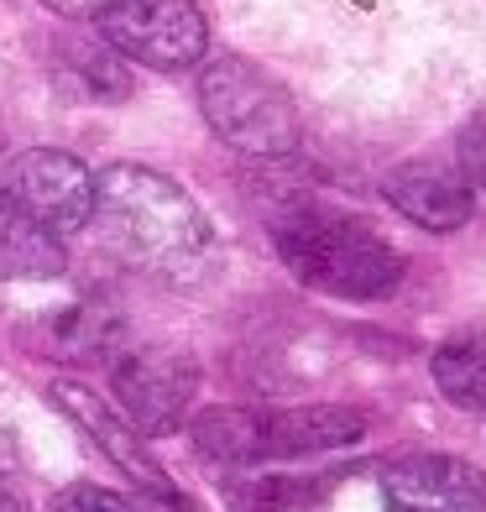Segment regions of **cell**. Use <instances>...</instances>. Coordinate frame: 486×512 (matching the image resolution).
Returning <instances> with one entry per match:
<instances>
[{"label":"cell","instance_id":"obj_1","mask_svg":"<svg viewBox=\"0 0 486 512\" xmlns=\"http://www.w3.org/2000/svg\"><path fill=\"white\" fill-rule=\"evenodd\" d=\"M89 225H100V241L126 267L162 283H199L215 262V230L204 209L168 173L142 162H115L95 178Z\"/></svg>","mask_w":486,"mask_h":512},{"label":"cell","instance_id":"obj_2","mask_svg":"<svg viewBox=\"0 0 486 512\" xmlns=\"http://www.w3.org/2000/svg\"><path fill=\"white\" fill-rule=\"evenodd\" d=\"M277 256L298 283L330 298H387L403 283V256L392 251L366 220L335 209H293L277 220Z\"/></svg>","mask_w":486,"mask_h":512},{"label":"cell","instance_id":"obj_3","mask_svg":"<svg viewBox=\"0 0 486 512\" xmlns=\"http://www.w3.org/2000/svg\"><path fill=\"white\" fill-rule=\"evenodd\" d=\"M199 110L225 147L246 157H288L298 147V105L267 68L251 58L225 53L204 63L199 74Z\"/></svg>","mask_w":486,"mask_h":512},{"label":"cell","instance_id":"obj_4","mask_svg":"<svg viewBox=\"0 0 486 512\" xmlns=\"http://www.w3.org/2000/svg\"><path fill=\"white\" fill-rule=\"evenodd\" d=\"M95 21L110 53L157 74H183L210 48V27L194 0H115Z\"/></svg>","mask_w":486,"mask_h":512},{"label":"cell","instance_id":"obj_5","mask_svg":"<svg viewBox=\"0 0 486 512\" xmlns=\"http://www.w3.org/2000/svg\"><path fill=\"white\" fill-rule=\"evenodd\" d=\"M0 189L16 199V209L32 225H42L58 241L84 230L89 215H95V173L74 152H58V147L16 152L6 162V183Z\"/></svg>","mask_w":486,"mask_h":512},{"label":"cell","instance_id":"obj_6","mask_svg":"<svg viewBox=\"0 0 486 512\" xmlns=\"http://www.w3.org/2000/svg\"><path fill=\"white\" fill-rule=\"evenodd\" d=\"M48 403H53L63 418H74V424L89 434V445L105 450L110 465L136 486V492H147L152 502L173 507V512H194V502L178 492L168 471H162V460L142 445V434H136L126 418L100 398V392H89V387H79V382H53V387H48Z\"/></svg>","mask_w":486,"mask_h":512},{"label":"cell","instance_id":"obj_7","mask_svg":"<svg viewBox=\"0 0 486 512\" xmlns=\"http://www.w3.org/2000/svg\"><path fill=\"white\" fill-rule=\"evenodd\" d=\"M110 387L136 434H173L183 429V413H189L194 392H199V366L183 351L147 345V351H131L115 361Z\"/></svg>","mask_w":486,"mask_h":512},{"label":"cell","instance_id":"obj_8","mask_svg":"<svg viewBox=\"0 0 486 512\" xmlns=\"http://www.w3.org/2000/svg\"><path fill=\"white\" fill-rule=\"evenodd\" d=\"M382 492L392 512H486V471L455 455H408L387 465Z\"/></svg>","mask_w":486,"mask_h":512},{"label":"cell","instance_id":"obj_9","mask_svg":"<svg viewBox=\"0 0 486 512\" xmlns=\"http://www.w3.org/2000/svg\"><path fill=\"white\" fill-rule=\"evenodd\" d=\"M382 194L403 220L434 230V236L460 230L476 209V189L455 168H439V162H403V168H392Z\"/></svg>","mask_w":486,"mask_h":512},{"label":"cell","instance_id":"obj_10","mask_svg":"<svg viewBox=\"0 0 486 512\" xmlns=\"http://www.w3.org/2000/svg\"><path fill=\"white\" fill-rule=\"evenodd\" d=\"M262 418V460H293V455H324L345 450L366 434V413L340 403H309V408H272Z\"/></svg>","mask_w":486,"mask_h":512},{"label":"cell","instance_id":"obj_11","mask_svg":"<svg viewBox=\"0 0 486 512\" xmlns=\"http://www.w3.org/2000/svg\"><path fill=\"white\" fill-rule=\"evenodd\" d=\"M63 272V241L48 236L0 189V283H42Z\"/></svg>","mask_w":486,"mask_h":512},{"label":"cell","instance_id":"obj_12","mask_svg":"<svg viewBox=\"0 0 486 512\" xmlns=\"http://www.w3.org/2000/svg\"><path fill=\"white\" fill-rule=\"evenodd\" d=\"M194 445L220 465H262V418L257 408H204L194 418Z\"/></svg>","mask_w":486,"mask_h":512},{"label":"cell","instance_id":"obj_13","mask_svg":"<svg viewBox=\"0 0 486 512\" xmlns=\"http://www.w3.org/2000/svg\"><path fill=\"white\" fill-rule=\"evenodd\" d=\"M115 335H121V319L105 304H74L63 309L48 330H42V356H63V361H84V356H105Z\"/></svg>","mask_w":486,"mask_h":512},{"label":"cell","instance_id":"obj_14","mask_svg":"<svg viewBox=\"0 0 486 512\" xmlns=\"http://www.w3.org/2000/svg\"><path fill=\"white\" fill-rule=\"evenodd\" d=\"M429 371H434V387L445 392L455 408L486 413V335L445 340V345L434 351Z\"/></svg>","mask_w":486,"mask_h":512},{"label":"cell","instance_id":"obj_15","mask_svg":"<svg viewBox=\"0 0 486 512\" xmlns=\"http://www.w3.org/2000/svg\"><path fill=\"white\" fill-rule=\"evenodd\" d=\"M225 497L230 512H288L298 502V486L283 476H230Z\"/></svg>","mask_w":486,"mask_h":512},{"label":"cell","instance_id":"obj_16","mask_svg":"<svg viewBox=\"0 0 486 512\" xmlns=\"http://www.w3.org/2000/svg\"><path fill=\"white\" fill-rule=\"evenodd\" d=\"M53 512H147L142 502H131L121 492H105V486H89V481H74L53 497Z\"/></svg>","mask_w":486,"mask_h":512},{"label":"cell","instance_id":"obj_17","mask_svg":"<svg viewBox=\"0 0 486 512\" xmlns=\"http://www.w3.org/2000/svg\"><path fill=\"white\" fill-rule=\"evenodd\" d=\"M455 173L471 183V189H486V115L460 126L455 136Z\"/></svg>","mask_w":486,"mask_h":512},{"label":"cell","instance_id":"obj_18","mask_svg":"<svg viewBox=\"0 0 486 512\" xmlns=\"http://www.w3.org/2000/svg\"><path fill=\"white\" fill-rule=\"evenodd\" d=\"M84 79L100 89V95H126V74H121V63H115L105 48L100 53H84Z\"/></svg>","mask_w":486,"mask_h":512},{"label":"cell","instance_id":"obj_19","mask_svg":"<svg viewBox=\"0 0 486 512\" xmlns=\"http://www.w3.org/2000/svg\"><path fill=\"white\" fill-rule=\"evenodd\" d=\"M48 11H58V16H100L105 6H115V0H42Z\"/></svg>","mask_w":486,"mask_h":512},{"label":"cell","instance_id":"obj_20","mask_svg":"<svg viewBox=\"0 0 486 512\" xmlns=\"http://www.w3.org/2000/svg\"><path fill=\"white\" fill-rule=\"evenodd\" d=\"M0 512H27V497H21V486L11 476H0Z\"/></svg>","mask_w":486,"mask_h":512},{"label":"cell","instance_id":"obj_21","mask_svg":"<svg viewBox=\"0 0 486 512\" xmlns=\"http://www.w3.org/2000/svg\"><path fill=\"white\" fill-rule=\"evenodd\" d=\"M16 471V445L6 439V429H0V476H11Z\"/></svg>","mask_w":486,"mask_h":512},{"label":"cell","instance_id":"obj_22","mask_svg":"<svg viewBox=\"0 0 486 512\" xmlns=\"http://www.w3.org/2000/svg\"><path fill=\"white\" fill-rule=\"evenodd\" d=\"M0 142H6V126H0Z\"/></svg>","mask_w":486,"mask_h":512}]
</instances>
